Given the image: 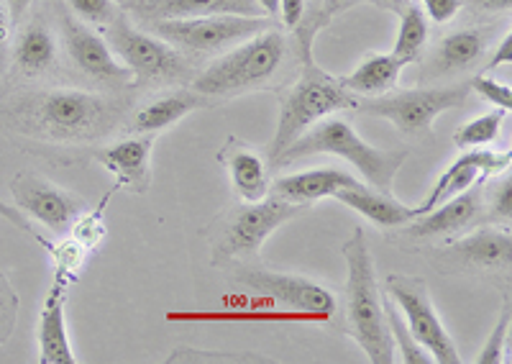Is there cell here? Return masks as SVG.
I'll return each mask as SVG.
<instances>
[{"mask_svg":"<svg viewBox=\"0 0 512 364\" xmlns=\"http://www.w3.org/2000/svg\"><path fill=\"white\" fill-rule=\"evenodd\" d=\"M397 13H400V31H397L392 54L400 59L402 65L408 67L420 62L425 47H428V34H431V29H428V18L420 11L418 3H410L408 0Z\"/></svg>","mask_w":512,"mask_h":364,"instance_id":"obj_27","label":"cell"},{"mask_svg":"<svg viewBox=\"0 0 512 364\" xmlns=\"http://www.w3.org/2000/svg\"><path fill=\"white\" fill-rule=\"evenodd\" d=\"M484 182H474L472 188H466L464 193L454 195V198L443 200L441 206H436L433 211L423 213V216H415L408 226V234L415 239H428V236H451L459 234L461 229L472 226L477 221V216L482 213L484 203Z\"/></svg>","mask_w":512,"mask_h":364,"instance_id":"obj_17","label":"cell"},{"mask_svg":"<svg viewBox=\"0 0 512 364\" xmlns=\"http://www.w3.org/2000/svg\"><path fill=\"white\" fill-rule=\"evenodd\" d=\"M305 211L308 206H297L274 193L254 203L241 200V206L231 208L218 221L216 239H213V265H233L241 259L256 257L267 236H272L292 218L303 216Z\"/></svg>","mask_w":512,"mask_h":364,"instance_id":"obj_8","label":"cell"},{"mask_svg":"<svg viewBox=\"0 0 512 364\" xmlns=\"http://www.w3.org/2000/svg\"><path fill=\"white\" fill-rule=\"evenodd\" d=\"M0 218H3V221H8V224L16 226V229H21V231H24V234H31L36 241H41V236H36L34 229H31L29 218H26L21 211H18V208H11V206H8V203H3V200H0Z\"/></svg>","mask_w":512,"mask_h":364,"instance_id":"obj_40","label":"cell"},{"mask_svg":"<svg viewBox=\"0 0 512 364\" xmlns=\"http://www.w3.org/2000/svg\"><path fill=\"white\" fill-rule=\"evenodd\" d=\"M11 13H8L6 3L0 0V47H6L8 36H11Z\"/></svg>","mask_w":512,"mask_h":364,"instance_id":"obj_44","label":"cell"},{"mask_svg":"<svg viewBox=\"0 0 512 364\" xmlns=\"http://www.w3.org/2000/svg\"><path fill=\"white\" fill-rule=\"evenodd\" d=\"M448 254L461 262L466 267H474V270L482 272H510L512 265V236L510 226L505 229H484L474 231V234L464 236V239L454 241L448 247Z\"/></svg>","mask_w":512,"mask_h":364,"instance_id":"obj_22","label":"cell"},{"mask_svg":"<svg viewBox=\"0 0 512 364\" xmlns=\"http://www.w3.org/2000/svg\"><path fill=\"white\" fill-rule=\"evenodd\" d=\"M333 198L338 203H344L346 208H351V211L359 213V216L367 218V221H372V224L382 226V229H402V226L410 224L415 218V208L405 206V203L392 198L390 193L372 190L367 185L338 190Z\"/></svg>","mask_w":512,"mask_h":364,"instance_id":"obj_25","label":"cell"},{"mask_svg":"<svg viewBox=\"0 0 512 364\" xmlns=\"http://www.w3.org/2000/svg\"><path fill=\"white\" fill-rule=\"evenodd\" d=\"M341 257L346 262V334L359 344L372 364H395V344L384 318V293L379 288L372 249L361 226H356L341 244Z\"/></svg>","mask_w":512,"mask_h":364,"instance_id":"obj_2","label":"cell"},{"mask_svg":"<svg viewBox=\"0 0 512 364\" xmlns=\"http://www.w3.org/2000/svg\"><path fill=\"white\" fill-rule=\"evenodd\" d=\"M116 185H113L111 193H105L103 198H100L98 206L93 208V211H85L80 213V216L75 218V224L70 226V234L72 239L77 241V244H82V247L88 249V252H95V249L100 247L105 241V236H108V224H105V208H108V203H111L113 193H116Z\"/></svg>","mask_w":512,"mask_h":364,"instance_id":"obj_30","label":"cell"},{"mask_svg":"<svg viewBox=\"0 0 512 364\" xmlns=\"http://www.w3.org/2000/svg\"><path fill=\"white\" fill-rule=\"evenodd\" d=\"M39 244H44L49 252V257H52L54 262V275H64L70 277L72 282L77 280V275H80L82 265H85V257H88V249L82 247V244H77L72 236H67V239L57 241V244H49V241L41 239Z\"/></svg>","mask_w":512,"mask_h":364,"instance_id":"obj_31","label":"cell"},{"mask_svg":"<svg viewBox=\"0 0 512 364\" xmlns=\"http://www.w3.org/2000/svg\"><path fill=\"white\" fill-rule=\"evenodd\" d=\"M72 280L64 275H54L44 306L39 313V362L41 364H77L72 352L70 334H67V295Z\"/></svg>","mask_w":512,"mask_h":364,"instance_id":"obj_16","label":"cell"},{"mask_svg":"<svg viewBox=\"0 0 512 364\" xmlns=\"http://www.w3.org/2000/svg\"><path fill=\"white\" fill-rule=\"evenodd\" d=\"M256 6L262 8L264 16L274 18L277 13H280V0H256Z\"/></svg>","mask_w":512,"mask_h":364,"instance_id":"obj_45","label":"cell"},{"mask_svg":"<svg viewBox=\"0 0 512 364\" xmlns=\"http://www.w3.org/2000/svg\"><path fill=\"white\" fill-rule=\"evenodd\" d=\"M154 134H134L93 152V159L116 177V188L144 195L152 188Z\"/></svg>","mask_w":512,"mask_h":364,"instance_id":"obj_15","label":"cell"},{"mask_svg":"<svg viewBox=\"0 0 512 364\" xmlns=\"http://www.w3.org/2000/svg\"><path fill=\"white\" fill-rule=\"evenodd\" d=\"M374 6L377 8H384V11H400L402 6H405V3H408V0H372Z\"/></svg>","mask_w":512,"mask_h":364,"instance_id":"obj_46","label":"cell"},{"mask_svg":"<svg viewBox=\"0 0 512 364\" xmlns=\"http://www.w3.org/2000/svg\"><path fill=\"white\" fill-rule=\"evenodd\" d=\"M213 106V100L205 95L195 93L192 88L167 90V93L152 98L146 106H141L134 116L128 118V129L134 134H154L169 129V126L180 124L182 118L195 111Z\"/></svg>","mask_w":512,"mask_h":364,"instance_id":"obj_20","label":"cell"},{"mask_svg":"<svg viewBox=\"0 0 512 364\" xmlns=\"http://www.w3.org/2000/svg\"><path fill=\"white\" fill-rule=\"evenodd\" d=\"M3 3H6L8 13H11V24H18L26 16V11H29L34 0H3Z\"/></svg>","mask_w":512,"mask_h":364,"instance_id":"obj_43","label":"cell"},{"mask_svg":"<svg viewBox=\"0 0 512 364\" xmlns=\"http://www.w3.org/2000/svg\"><path fill=\"white\" fill-rule=\"evenodd\" d=\"M510 62H512V34H510V31H505V36H502L500 42H497L495 54L489 57L487 70L492 72V70H497V67H502V65H510Z\"/></svg>","mask_w":512,"mask_h":364,"instance_id":"obj_41","label":"cell"},{"mask_svg":"<svg viewBox=\"0 0 512 364\" xmlns=\"http://www.w3.org/2000/svg\"><path fill=\"white\" fill-rule=\"evenodd\" d=\"M384 290L402 313L405 323H408L410 334L418 341L425 352L431 354L433 364H459L461 354L456 349L454 339L443 326L441 316H438L436 306H433L428 285L423 277L413 275H387L384 280Z\"/></svg>","mask_w":512,"mask_h":364,"instance_id":"obj_10","label":"cell"},{"mask_svg":"<svg viewBox=\"0 0 512 364\" xmlns=\"http://www.w3.org/2000/svg\"><path fill=\"white\" fill-rule=\"evenodd\" d=\"M315 6H318V0H308V11H310V8H315Z\"/></svg>","mask_w":512,"mask_h":364,"instance_id":"obj_48","label":"cell"},{"mask_svg":"<svg viewBox=\"0 0 512 364\" xmlns=\"http://www.w3.org/2000/svg\"><path fill=\"white\" fill-rule=\"evenodd\" d=\"M236 282L256 295L277 300L292 311L308 313L313 318L336 316V295L310 277L290 275V272H274L264 267H236Z\"/></svg>","mask_w":512,"mask_h":364,"instance_id":"obj_12","label":"cell"},{"mask_svg":"<svg viewBox=\"0 0 512 364\" xmlns=\"http://www.w3.org/2000/svg\"><path fill=\"white\" fill-rule=\"evenodd\" d=\"M402 70L405 65L392 52H372L361 59L354 72L338 77V80L356 98H377V95L397 88Z\"/></svg>","mask_w":512,"mask_h":364,"instance_id":"obj_26","label":"cell"},{"mask_svg":"<svg viewBox=\"0 0 512 364\" xmlns=\"http://www.w3.org/2000/svg\"><path fill=\"white\" fill-rule=\"evenodd\" d=\"M128 106L131 98L126 90H34L0 106V126L47 144L82 147L121 129L126 124Z\"/></svg>","mask_w":512,"mask_h":364,"instance_id":"obj_1","label":"cell"},{"mask_svg":"<svg viewBox=\"0 0 512 364\" xmlns=\"http://www.w3.org/2000/svg\"><path fill=\"white\" fill-rule=\"evenodd\" d=\"M18 316V295L11 288L8 277L0 272V344H6L11 339L13 329H16Z\"/></svg>","mask_w":512,"mask_h":364,"instance_id":"obj_36","label":"cell"},{"mask_svg":"<svg viewBox=\"0 0 512 364\" xmlns=\"http://www.w3.org/2000/svg\"><path fill=\"white\" fill-rule=\"evenodd\" d=\"M382 303H384V318H387V329H390L392 344H395V352H400L402 362L405 364H433L431 354L425 352L418 341L413 339V334H410V329H408V323H405L402 313L397 311V306L392 303L390 295L384 293Z\"/></svg>","mask_w":512,"mask_h":364,"instance_id":"obj_28","label":"cell"},{"mask_svg":"<svg viewBox=\"0 0 512 364\" xmlns=\"http://www.w3.org/2000/svg\"><path fill=\"white\" fill-rule=\"evenodd\" d=\"M512 152H492V149H464L459 157L441 172L436 182H433L431 193L425 195V200L415 208V216H423V213L433 211L436 206H441L443 200L454 198V195L464 193L466 188H472L474 182L487 180L492 175H500V172L510 170Z\"/></svg>","mask_w":512,"mask_h":364,"instance_id":"obj_14","label":"cell"},{"mask_svg":"<svg viewBox=\"0 0 512 364\" xmlns=\"http://www.w3.org/2000/svg\"><path fill=\"white\" fill-rule=\"evenodd\" d=\"M287 57L290 39L285 31L269 26L239 42V47L228 49L223 57L213 59L205 70L195 72L190 88L210 100L264 90L285 70Z\"/></svg>","mask_w":512,"mask_h":364,"instance_id":"obj_3","label":"cell"},{"mask_svg":"<svg viewBox=\"0 0 512 364\" xmlns=\"http://www.w3.org/2000/svg\"><path fill=\"white\" fill-rule=\"evenodd\" d=\"M489 49V29L479 26H466L443 36L431 57V65L423 77L436 80V77L464 75V72L477 70Z\"/></svg>","mask_w":512,"mask_h":364,"instance_id":"obj_18","label":"cell"},{"mask_svg":"<svg viewBox=\"0 0 512 364\" xmlns=\"http://www.w3.org/2000/svg\"><path fill=\"white\" fill-rule=\"evenodd\" d=\"M418 6L425 13V18H431L433 24L446 26L459 16L464 3L461 0H418Z\"/></svg>","mask_w":512,"mask_h":364,"instance_id":"obj_38","label":"cell"},{"mask_svg":"<svg viewBox=\"0 0 512 364\" xmlns=\"http://www.w3.org/2000/svg\"><path fill=\"white\" fill-rule=\"evenodd\" d=\"M6 62H8L6 47H0V77H3V70H6Z\"/></svg>","mask_w":512,"mask_h":364,"instance_id":"obj_47","label":"cell"},{"mask_svg":"<svg viewBox=\"0 0 512 364\" xmlns=\"http://www.w3.org/2000/svg\"><path fill=\"white\" fill-rule=\"evenodd\" d=\"M308 13V0H280V18L287 31H295Z\"/></svg>","mask_w":512,"mask_h":364,"instance_id":"obj_39","label":"cell"},{"mask_svg":"<svg viewBox=\"0 0 512 364\" xmlns=\"http://www.w3.org/2000/svg\"><path fill=\"white\" fill-rule=\"evenodd\" d=\"M128 8L139 21H164V18H198V16H262L256 0H131Z\"/></svg>","mask_w":512,"mask_h":364,"instance_id":"obj_23","label":"cell"},{"mask_svg":"<svg viewBox=\"0 0 512 364\" xmlns=\"http://www.w3.org/2000/svg\"><path fill=\"white\" fill-rule=\"evenodd\" d=\"M510 111H502V108H495V111L482 113V116L466 121L464 126H459V131L454 134V144L459 149H477L487 147V144H495L500 139L502 124Z\"/></svg>","mask_w":512,"mask_h":364,"instance_id":"obj_29","label":"cell"},{"mask_svg":"<svg viewBox=\"0 0 512 364\" xmlns=\"http://www.w3.org/2000/svg\"><path fill=\"white\" fill-rule=\"evenodd\" d=\"M502 175V172H500ZM512 218V175L510 170H505V175L492 185L489 190V203H487V224H505L510 226Z\"/></svg>","mask_w":512,"mask_h":364,"instance_id":"obj_33","label":"cell"},{"mask_svg":"<svg viewBox=\"0 0 512 364\" xmlns=\"http://www.w3.org/2000/svg\"><path fill=\"white\" fill-rule=\"evenodd\" d=\"M510 298L505 300V308H502L500 318H497L495 329L489 331V339L484 341L482 349H479L477 364H502L505 362V352H507V336H510Z\"/></svg>","mask_w":512,"mask_h":364,"instance_id":"obj_32","label":"cell"},{"mask_svg":"<svg viewBox=\"0 0 512 364\" xmlns=\"http://www.w3.org/2000/svg\"><path fill=\"white\" fill-rule=\"evenodd\" d=\"M144 26L159 39L172 44L180 52L190 54H216L259 31L272 26L269 16H198V18H164V21H144Z\"/></svg>","mask_w":512,"mask_h":364,"instance_id":"obj_9","label":"cell"},{"mask_svg":"<svg viewBox=\"0 0 512 364\" xmlns=\"http://www.w3.org/2000/svg\"><path fill=\"white\" fill-rule=\"evenodd\" d=\"M13 67L29 80L52 75L59 62L57 34L44 16H34L24 29L18 31L13 42Z\"/></svg>","mask_w":512,"mask_h":364,"instance_id":"obj_19","label":"cell"},{"mask_svg":"<svg viewBox=\"0 0 512 364\" xmlns=\"http://www.w3.org/2000/svg\"><path fill=\"white\" fill-rule=\"evenodd\" d=\"M105 42L123 62L134 85L141 88H167V85H190L195 77L190 59L152 34L149 29H139L123 13H118L111 24L103 26Z\"/></svg>","mask_w":512,"mask_h":364,"instance_id":"obj_6","label":"cell"},{"mask_svg":"<svg viewBox=\"0 0 512 364\" xmlns=\"http://www.w3.org/2000/svg\"><path fill=\"white\" fill-rule=\"evenodd\" d=\"M167 362H269V359L244 357V354H205L200 349H175Z\"/></svg>","mask_w":512,"mask_h":364,"instance_id":"obj_37","label":"cell"},{"mask_svg":"<svg viewBox=\"0 0 512 364\" xmlns=\"http://www.w3.org/2000/svg\"><path fill=\"white\" fill-rule=\"evenodd\" d=\"M469 90L477 95H482L487 103H492L495 108H502V111H512V88L507 83H500L495 77H489L487 72L484 75H474L469 80Z\"/></svg>","mask_w":512,"mask_h":364,"instance_id":"obj_35","label":"cell"},{"mask_svg":"<svg viewBox=\"0 0 512 364\" xmlns=\"http://www.w3.org/2000/svg\"><path fill=\"white\" fill-rule=\"evenodd\" d=\"M469 83L466 85H428V88L390 90L377 98H356L351 111L361 116H374L390 121L402 136L410 139H431L433 121L441 113L456 111L469 98Z\"/></svg>","mask_w":512,"mask_h":364,"instance_id":"obj_7","label":"cell"},{"mask_svg":"<svg viewBox=\"0 0 512 364\" xmlns=\"http://www.w3.org/2000/svg\"><path fill=\"white\" fill-rule=\"evenodd\" d=\"M218 159H221L228 177H231L233 193L239 195L244 203L267 198L269 188H272L267 159L256 149H251V144H244L239 139H228Z\"/></svg>","mask_w":512,"mask_h":364,"instance_id":"obj_21","label":"cell"},{"mask_svg":"<svg viewBox=\"0 0 512 364\" xmlns=\"http://www.w3.org/2000/svg\"><path fill=\"white\" fill-rule=\"evenodd\" d=\"M356 185H361L359 177L336 170V167H323V170H305L277 177L269 193L280 195V198L297 203V206H310V203H318L323 198H333L338 190L356 188Z\"/></svg>","mask_w":512,"mask_h":364,"instance_id":"obj_24","label":"cell"},{"mask_svg":"<svg viewBox=\"0 0 512 364\" xmlns=\"http://www.w3.org/2000/svg\"><path fill=\"white\" fill-rule=\"evenodd\" d=\"M477 13H507L512 8V0H461Z\"/></svg>","mask_w":512,"mask_h":364,"instance_id":"obj_42","label":"cell"},{"mask_svg":"<svg viewBox=\"0 0 512 364\" xmlns=\"http://www.w3.org/2000/svg\"><path fill=\"white\" fill-rule=\"evenodd\" d=\"M356 103V95L341 85L338 77L315 65V59L300 62V75L290 90L282 98L280 118L269 141V162H277L282 152L290 147L297 136H303L320 118L333 116V113L351 111Z\"/></svg>","mask_w":512,"mask_h":364,"instance_id":"obj_5","label":"cell"},{"mask_svg":"<svg viewBox=\"0 0 512 364\" xmlns=\"http://www.w3.org/2000/svg\"><path fill=\"white\" fill-rule=\"evenodd\" d=\"M54 13H57L62 47L77 72L98 83L100 88L118 90V93L134 85V77L123 67L121 59L113 54V49L108 47L105 36L90 29V24H85V21H80L70 8L64 6V0H57V11Z\"/></svg>","mask_w":512,"mask_h":364,"instance_id":"obj_11","label":"cell"},{"mask_svg":"<svg viewBox=\"0 0 512 364\" xmlns=\"http://www.w3.org/2000/svg\"><path fill=\"white\" fill-rule=\"evenodd\" d=\"M11 193L18 211L26 218H36L41 226L59 236L67 234L75 218L88 208L80 195L67 193L36 172H18L11 180Z\"/></svg>","mask_w":512,"mask_h":364,"instance_id":"obj_13","label":"cell"},{"mask_svg":"<svg viewBox=\"0 0 512 364\" xmlns=\"http://www.w3.org/2000/svg\"><path fill=\"white\" fill-rule=\"evenodd\" d=\"M315 154H333V157L346 159L372 188L382 190V193H392L397 172L408 159L405 149L372 147L369 141L356 134V129L346 118L333 113V116L320 118L318 124L310 126L303 136H297L274 165H290V162L315 157Z\"/></svg>","mask_w":512,"mask_h":364,"instance_id":"obj_4","label":"cell"},{"mask_svg":"<svg viewBox=\"0 0 512 364\" xmlns=\"http://www.w3.org/2000/svg\"><path fill=\"white\" fill-rule=\"evenodd\" d=\"M64 6L70 8L80 21L93 26L111 24L118 16L116 0H64Z\"/></svg>","mask_w":512,"mask_h":364,"instance_id":"obj_34","label":"cell"}]
</instances>
